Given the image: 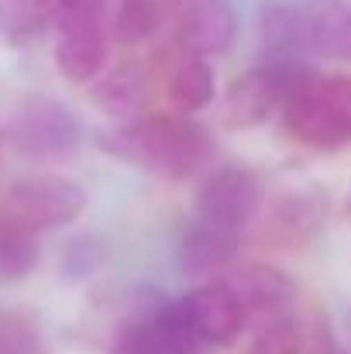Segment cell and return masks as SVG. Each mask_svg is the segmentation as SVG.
Listing matches in <instances>:
<instances>
[{
	"instance_id": "1",
	"label": "cell",
	"mask_w": 351,
	"mask_h": 354,
	"mask_svg": "<svg viewBox=\"0 0 351 354\" xmlns=\"http://www.w3.org/2000/svg\"><path fill=\"white\" fill-rule=\"evenodd\" d=\"M97 145L127 165H138L169 183H186L200 176L214 155L210 131L190 114H138L114 120L97 134Z\"/></svg>"
},
{
	"instance_id": "2",
	"label": "cell",
	"mask_w": 351,
	"mask_h": 354,
	"mask_svg": "<svg viewBox=\"0 0 351 354\" xmlns=\"http://www.w3.org/2000/svg\"><path fill=\"white\" fill-rule=\"evenodd\" d=\"M282 134L314 151L351 145V73H314L279 107Z\"/></svg>"
},
{
	"instance_id": "3",
	"label": "cell",
	"mask_w": 351,
	"mask_h": 354,
	"mask_svg": "<svg viewBox=\"0 0 351 354\" xmlns=\"http://www.w3.org/2000/svg\"><path fill=\"white\" fill-rule=\"evenodd\" d=\"M317 69L300 55H265V62L244 69L221 97V124L228 131H255L279 118L282 100Z\"/></svg>"
},
{
	"instance_id": "4",
	"label": "cell",
	"mask_w": 351,
	"mask_h": 354,
	"mask_svg": "<svg viewBox=\"0 0 351 354\" xmlns=\"http://www.w3.org/2000/svg\"><path fill=\"white\" fill-rule=\"evenodd\" d=\"M7 145L28 162H66L83 145V124L59 97H24L3 127Z\"/></svg>"
},
{
	"instance_id": "5",
	"label": "cell",
	"mask_w": 351,
	"mask_h": 354,
	"mask_svg": "<svg viewBox=\"0 0 351 354\" xmlns=\"http://www.w3.org/2000/svg\"><path fill=\"white\" fill-rule=\"evenodd\" d=\"M87 203H90V196H87L83 183H76L62 172H28L7 186L3 217H10L38 234H48V231L73 227L83 217Z\"/></svg>"
},
{
	"instance_id": "6",
	"label": "cell",
	"mask_w": 351,
	"mask_h": 354,
	"mask_svg": "<svg viewBox=\"0 0 351 354\" xmlns=\"http://www.w3.org/2000/svg\"><path fill=\"white\" fill-rule=\"evenodd\" d=\"M52 59L55 69L66 83L73 86H90L104 66H107V45H111V24L107 14L80 7V3H66L55 14L52 24Z\"/></svg>"
},
{
	"instance_id": "7",
	"label": "cell",
	"mask_w": 351,
	"mask_h": 354,
	"mask_svg": "<svg viewBox=\"0 0 351 354\" xmlns=\"http://www.w3.org/2000/svg\"><path fill=\"white\" fill-rule=\"evenodd\" d=\"M262 207H265V183L251 165H241V162H221L207 169L193 193L197 217H207L241 234L248 224H255Z\"/></svg>"
},
{
	"instance_id": "8",
	"label": "cell",
	"mask_w": 351,
	"mask_h": 354,
	"mask_svg": "<svg viewBox=\"0 0 351 354\" xmlns=\"http://www.w3.org/2000/svg\"><path fill=\"white\" fill-rule=\"evenodd\" d=\"M228 286L234 289L237 303L244 306L248 327L269 324V320H282L293 317L296 310V279L289 272H282L279 265L269 261H234L224 275Z\"/></svg>"
},
{
	"instance_id": "9",
	"label": "cell",
	"mask_w": 351,
	"mask_h": 354,
	"mask_svg": "<svg viewBox=\"0 0 351 354\" xmlns=\"http://www.w3.org/2000/svg\"><path fill=\"white\" fill-rule=\"evenodd\" d=\"M237 38V14L228 0H176L172 41L179 52L221 59Z\"/></svg>"
},
{
	"instance_id": "10",
	"label": "cell",
	"mask_w": 351,
	"mask_h": 354,
	"mask_svg": "<svg viewBox=\"0 0 351 354\" xmlns=\"http://www.w3.org/2000/svg\"><path fill=\"white\" fill-rule=\"evenodd\" d=\"M186 303V313H190V324L197 330V341L204 348H231L241 341V334L248 330V317H244V306L237 303L234 289L224 279H210V282H200L197 289H190L183 296Z\"/></svg>"
},
{
	"instance_id": "11",
	"label": "cell",
	"mask_w": 351,
	"mask_h": 354,
	"mask_svg": "<svg viewBox=\"0 0 351 354\" xmlns=\"http://www.w3.org/2000/svg\"><path fill=\"white\" fill-rule=\"evenodd\" d=\"M327 224V193L317 186L282 189L265 210V234L279 248H303Z\"/></svg>"
},
{
	"instance_id": "12",
	"label": "cell",
	"mask_w": 351,
	"mask_h": 354,
	"mask_svg": "<svg viewBox=\"0 0 351 354\" xmlns=\"http://www.w3.org/2000/svg\"><path fill=\"white\" fill-rule=\"evenodd\" d=\"M241 254V231L214 224L207 217H193L176 241V261L193 279H217Z\"/></svg>"
},
{
	"instance_id": "13",
	"label": "cell",
	"mask_w": 351,
	"mask_h": 354,
	"mask_svg": "<svg viewBox=\"0 0 351 354\" xmlns=\"http://www.w3.org/2000/svg\"><path fill=\"white\" fill-rule=\"evenodd\" d=\"M148 86V66L141 59H120L104 66V73L90 83V97L97 111H104L111 120H127L145 111Z\"/></svg>"
},
{
	"instance_id": "14",
	"label": "cell",
	"mask_w": 351,
	"mask_h": 354,
	"mask_svg": "<svg viewBox=\"0 0 351 354\" xmlns=\"http://www.w3.org/2000/svg\"><path fill=\"white\" fill-rule=\"evenodd\" d=\"M165 97H169L172 111H179V114H190V118L207 114L221 100L214 59L179 52L169 69V80H165Z\"/></svg>"
},
{
	"instance_id": "15",
	"label": "cell",
	"mask_w": 351,
	"mask_h": 354,
	"mask_svg": "<svg viewBox=\"0 0 351 354\" xmlns=\"http://www.w3.org/2000/svg\"><path fill=\"white\" fill-rule=\"evenodd\" d=\"M62 0H0V41L10 48L35 45L55 24Z\"/></svg>"
},
{
	"instance_id": "16",
	"label": "cell",
	"mask_w": 351,
	"mask_h": 354,
	"mask_svg": "<svg viewBox=\"0 0 351 354\" xmlns=\"http://www.w3.org/2000/svg\"><path fill=\"white\" fill-rule=\"evenodd\" d=\"M165 21V0H114L111 7V38L124 48L148 45Z\"/></svg>"
},
{
	"instance_id": "17",
	"label": "cell",
	"mask_w": 351,
	"mask_h": 354,
	"mask_svg": "<svg viewBox=\"0 0 351 354\" xmlns=\"http://www.w3.org/2000/svg\"><path fill=\"white\" fill-rule=\"evenodd\" d=\"M148 334L155 341V351L159 354H197L204 344L197 341V330L190 324V313H186V303L183 296L179 299H162L152 313H148Z\"/></svg>"
},
{
	"instance_id": "18",
	"label": "cell",
	"mask_w": 351,
	"mask_h": 354,
	"mask_svg": "<svg viewBox=\"0 0 351 354\" xmlns=\"http://www.w3.org/2000/svg\"><path fill=\"white\" fill-rule=\"evenodd\" d=\"M38 237H42L38 231L0 214V282H21L38 268L42 261Z\"/></svg>"
},
{
	"instance_id": "19",
	"label": "cell",
	"mask_w": 351,
	"mask_h": 354,
	"mask_svg": "<svg viewBox=\"0 0 351 354\" xmlns=\"http://www.w3.org/2000/svg\"><path fill=\"white\" fill-rule=\"evenodd\" d=\"M107 261H111V244H107V234L100 231H80L66 237L59 251V272L69 282H90L93 275L107 268Z\"/></svg>"
},
{
	"instance_id": "20",
	"label": "cell",
	"mask_w": 351,
	"mask_h": 354,
	"mask_svg": "<svg viewBox=\"0 0 351 354\" xmlns=\"http://www.w3.org/2000/svg\"><path fill=\"white\" fill-rule=\"evenodd\" d=\"M244 354H307V337L296 317L269 320L251 330V341Z\"/></svg>"
},
{
	"instance_id": "21",
	"label": "cell",
	"mask_w": 351,
	"mask_h": 354,
	"mask_svg": "<svg viewBox=\"0 0 351 354\" xmlns=\"http://www.w3.org/2000/svg\"><path fill=\"white\" fill-rule=\"evenodd\" d=\"M0 354H45V348L31 324L14 313H0Z\"/></svg>"
},
{
	"instance_id": "22",
	"label": "cell",
	"mask_w": 351,
	"mask_h": 354,
	"mask_svg": "<svg viewBox=\"0 0 351 354\" xmlns=\"http://www.w3.org/2000/svg\"><path fill=\"white\" fill-rule=\"evenodd\" d=\"M148 320V317H145ZM138 320V324H127L124 330H117L111 337V348L107 354H159L155 351V341L148 334V324Z\"/></svg>"
},
{
	"instance_id": "23",
	"label": "cell",
	"mask_w": 351,
	"mask_h": 354,
	"mask_svg": "<svg viewBox=\"0 0 351 354\" xmlns=\"http://www.w3.org/2000/svg\"><path fill=\"white\" fill-rule=\"evenodd\" d=\"M3 141H7V138H3V124H0V148H3Z\"/></svg>"
}]
</instances>
